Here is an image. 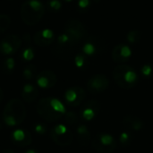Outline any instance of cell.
Returning <instances> with one entry per match:
<instances>
[{
	"instance_id": "obj_1",
	"label": "cell",
	"mask_w": 153,
	"mask_h": 153,
	"mask_svg": "<svg viewBox=\"0 0 153 153\" xmlns=\"http://www.w3.org/2000/svg\"><path fill=\"white\" fill-rule=\"evenodd\" d=\"M36 110L44 120L50 123L58 121L66 113L65 104L54 97H47L39 100L36 105Z\"/></svg>"
},
{
	"instance_id": "obj_2",
	"label": "cell",
	"mask_w": 153,
	"mask_h": 153,
	"mask_svg": "<svg viewBox=\"0 0 153 153\" xmlns=\"http://www.w3.org/2000/svg\"><path fill=\"white\" fill-rule=\"evenodd\" d=\"M26 115V108L22 101L18 99H12L6 103L2 117L7 126L15 127L25 120Z\"/></svg>"
},
{
	"instance_id": "obj_3",
	"label": "cell",
	"mask_w": 153,
	"mask_h": 153,
	"mask_svg": "<svg viewBox=\"0 0 153 153\" xmlns=\"http://www.w3.org/2000/svg\"><path fill=\"white\" fill-rule=\"evenodd\" d=\"M115 82L122 89H132L139 82V74L134 68L126 64L117 65L112 73Z\"/></svg>"
},
{
	"instance_id": "obj_4",
	"label": "cell",
	"mask_w": 153,
	"mask_h": 153,
	"mask_svg": "<svg viewBox=\"0 0 153 153\" xmlns=\"http://www.w3.org/2000/svg\"><path fill=\"white\" fill-rule=\"evenodd\" d=\"M20 13L22 22L29 26H32L43 17L45 6L40 0H27L22 5Z\"/></svg>"
},
{
	"instance_id": "obj_5",
	"label": "cell",
	"mask_w": 153,
	"mask_h": 153,
	"mask_svg": "<svg viewBox=\"0 0 153 153\" xmlns=\"http://www.w3.org/2000/svg\"><path fill=\"white\" fill-rule=\"evenodd\" d=\"M64 32L68 35L73 45L78 44L87 38L88 31L85 25L77 19L68 20L64 26Z\"/></svg>"
},
{
	"instance_id": "obj_6",
	"label": "cell",
	"mask_w": 153,
	"mask_h": 153,
	"mask_svg": "<svg viewBox=\"0 0 153 153\" xmlns=\"http://www.w3.org/2000/svg\"><path fill=\"white\" fill-rule=\"evenodd\" d=\"M91 145L99 153H112L117 147V141L110 134L100 133L92 139Z\"/></svg>"
},
{
	"instance_id": "obj_7",
	"label": "cell",
	"mask_w": 153,
	"mask_h": 153,
	"mask_svg": "<svg viewBox=\"0 0 153 153\" xmlns=\"http://www.w3.org/2000/svg\"><path fill=\"white\" fill-rule=\"evenodd\" d=\"M51 140L59 146H69L74 141V134L69 126L63 124L56 125L49 132Z\"/></svg>"
},
{
	"instance_id": "obj_8",
	"label": "cell",
	"mask_w": 153,
	"mask_h": 153,
	"mask_svg": "<svg viewBox=\"0 0 153 153\" xmlns=\"http://www.w3.org/2000/svg\"><path fill=\"white\" fill-rule=\"evenodd\" d=\"M86 99L85 90L81 86H73L68 88L64 94V100L67 106L75 108L83 104Z\"/></svg>"
},
{
	"instance_id": "obj_9",
	"label": "cell",
	"mask_w": 153,
	"mask_h": 153,
	"mask_svg": "<svg viewBox=\"0 0 153 153\" xmlns=\"http://www.w3.org/2000/svg\"><path fill=\"white\" fill-rule=\"evenodd\" d=\"M105 48V42L100 37L91 36L87 38L82 46V53L86 56H95L103 51Z\"/></svg>"
},
{
	"instance_id": "obj_10",
	"label": "cell",
	"mask_w": 153,
	"mask_h": 153,
	"mask_svg": "<svg viewBox=\"0 0 153 153\" xmlns=\"http://www.w3.org/2000/svg\"><path fill=\"white\" fill-rule=\"evenodd\" d=\"M109 86V80L104 74H94L87 82V89L91 93L98 94L104 92Z\"/></svg>"
},
{
	"instance_id": "obj_11",
	"label": "cell",
	"mask_w": 153,
	"mask_h": 153,
	"mask_svg": "<svg viewBox=\"0 0 153 153\" xmlns=\"http://www.w3.org/2000/svg\"><path fill=\"white\" fill-rule=\"evenodd\" d=\"M101 108V104L99 100H91L82 105L80 115L83 120L91 121L93 120L100 113Z\"/></svg>"
},
{
	"instance_id": "obj_12",
	"label": "cell",
	"mask_w": 153,
	"mask_h": 153,
	"mask_svg": "<svg viewBox=\"0 0 153 153\" xmlns=\"http://www.w3.org/2000/svg\"><path fill=\"white\" fill-rule=\"evenodd\" d=\"M36 84L42 90H48L56 84L57 77L56 74L51 70H44L37 74Z\"/></svg>"
},
{
	"instance_id": "obj_13",
	"label": "cell",
	"mask_w": 153,
	"mask_h": 153,
	"mask_svg": "<svg viewBox=\"0 0 153 153\" xmlns=\"http://www.w3.org/2000/svg\"><path fill=\"white\" fill-rule=\"evenodd\" d=\"M133 55L131 47L128 44L120 43L117 45L112 50V59L115 63L125 64L126 63Z\"/></svg>"
},
{
	"instance_id": "obj_14",
	"label": "cell",
	"mask_w": 153,
	"mask_h": 153,
	"mask_svg": "<svg viewBox=\"0 0 153 153\" xmlns=\"http://www.w3.org/2000/svg\"><path fill=\"white\" fill-rule=\"evenodd\" d=\"M11 140L16 146L19 147H28L32 143V137L29 131L23 128L15 129L11 134Z\"/></svg>"
},
{
	"instance_id": "obj_15",
	"label": "cell",
	"mask_w": 153,
	"mask_h": 153,
	"mask_svg": "<svg viewBox=\"0 0 153 153\" xmlns=\"http://www.w3.org/2000/svg\"><path fill=\"white\" fill-rule=\"evenodd\" d=\"M21 96L23 101L26 103H32L37 100L39 96V90L35 85L31 83H26L22 89Z\"/></svg>"
},
{
	"instance_id": "obj_16",
	"label": "cell",
	"mask_w": 153,
	"mask_h": 153,
	"mask_svg": "<svg viewBox=\"0 0 153 153\" xmlns=\"http://www.w3.org/2000/svg\"><path fill=\"white\" fill-rule=\"evenodd\" d=\"M76 138L80 145L88 146L91 141V134L89 127L86 125H79L76 126Z\"/></svg>"
},
{
	"instance_id": "obj_17",
	"label": "cell",
	"mask_w": 153,
	"mask_h": 153,
	"mask_svg": "<svg viewBox=\"0 0 153 153\" xmlns=\"http://www.w3.org/2000/svg\"><path fill=\"white\" fill-rule=\"evenodd\" d=\"M123 124L130 131H134V132L141 131L144 127L143 121L140 117L135 116H126L123 119Z\"/></svg>"
},
{
	"instance_id": "obj_18",
	"label": "cell",
	"mask_w": 153,
	"mask_h": 153,
	"mask_svg": "<svg viewBox=\"0 0 153 153\" xmlns=\"http://www.w3.org/2000/svg\"><path fill=\"white\" fill-rule=\"evenodd\" d=\"M17 51V49L13 47V44H11L8 40H6L5 39H3L0 41V53L4 56H13L15 52Z\"/></svg>"
},
{
	"instance_id": "obj_19",
	"label": "cell",
	"mask_w": 153,
	"mask_h": 153,
	"mask_svg": "<svg viewBox=\"0 0 153 153\" xmlns=\"http://www.w3.org/2000/svg\"><path fill=\"white\" fill-rule=\"evenodd\" d=\"M133 134L130 131H124L119 134L118 142L123 147H127L133 143Z\"/></svg>"
},
{
	"instance_id": "obj_20",
	"label": "cell",
	"mask_w": 153,
	"mask_h": 153,
	"mask_svg": "<svg viewBox=\"0 0 153 153\" xmlns=\"http://www.w3.org/2000/svg\"><path fill=\"white\" fill-rule=\"evenodd\" d=\"M141 39H142V32L138 30H130L126 34V40L129 44H132V45L139 43Z\"/></svg>"
},
{
	"instance_id": "obj_21",
	"label": "cell",
	"mask_w": 153,
	"mask_h": 153,
	"mask_svg": "<svg viewBox=\"0 0 153 153\" xmlns=\"http://www.w3.org/2000/svg\"><path fill=\"white\" fill-rule=\"evenodd\" d=\"M15 67V60L13 59V57L9 56L6 59H4V61L2 64V69L5 74H12L14 70Z\"/></svg>"
},
{
	"instance_id": "obj_22",
	"label": "cell",
	"mask_w": 153,
	"mask_h": 153,
	"mask_svg": "<svg viewBox=\"0 0 153 153\" xmlns=\"http://www.w3.org/2000/svg\"><path fill=\"white\" fill-rule=\"evenodd\" d=\"M22 75H23L24 79L27 81H30V80L36 78V76H37L36 66L33 65H29L25 66V68L22 71Z\"/></svg>"
},
{
	"instance_id": "obj_23",
	"label": "cell",
	"mask_w": 153,
	"mask_h": 153,
	"mask_svg": "<svg viewBox=\"0 0 153 153\" xmlns=\"http://www.w3.org/2000/svg\"><path fill=\"white\" fill-rule=\"evenodd\" d=\"M64 118H65V123L69 126H77V124H78V119H79L78 115L74 111H66Z\"/></svg>"
},
{
	"instance_id": "obj_24",
	"label": "cell",
	"mask_w": 153,
	"mask_h": 153,
	"mask_svg": "<svg viewBox=\"0 0 153 153\" xmlns=\"http://www.w3.org/2000/svg\"><path fill=\"white\" fill-rule=\"evenodd\" d=\"M88 56L82 53H79L74 56V65L79 69H83L88 65Z\"/></svg>"
},
{
	"instance_id": "obj_25",
	"label": "cell",
	"mask_w": 153,
	"mask_h": 153,
	"mask_svg": "<svg viewBox=\"0 0 153 153\" xmlns=\"http://www.w3.org/2000/svg\"><path fill=\"white\" fill-rule=\"evenodd\" d=\"M33 40H34V43H35L36 45L39 46V47H47V46H49V45L52 43V41L47 40V39H45L42 37L40 30L38 31V32H36V33L34 34Z\"/></svg>"
},
{
	"instance_id": "obj_26",
	"label": "cell",
	"mask_w": 153,
	"mask_h": 153,
	"mask_svg": "<svg viewBox=\"0 0 153 153\" xmlns=\"http://www.w3.org/2000/svg\"><path fill=\"white\" fill-rule=\"evenodd\" d=\"M11 19L7 14H0V34L4 33L10 26Z\"/></svg>"
},
{
	"instance_id": "obj_27",
	"label": "cell",
	"mask_w": 153,
	"mask_h": 153,
	"mask_svg": "<svg viewBox=\"0 0 153 153\" xmlns=\"http://www.w3.org/2000/svg\"><path fill=\"white\" fill-rule=\"evenodd\" d=\"M141 74L145 77V78H151L153 76V64L148 63V64H144L140 70Z\"/></svg>"
},
{
	"instance_id": "obj_28",
	"label": "cell",
	"mask_w": 153,
	"mask_h": 153,
	"mask_svg": "<svg viewBox=\"0 0 153 153\" xmlns=\"http://www.w3.org/2000/svg\"><path fill=\"white\" fill-rule=\"evenodd\" d=\"M4 39H5L8 40L11 44H13V47H14L17 50L20 48V47H21V45H22V39H21V38H20L19 36H17V35H13V34H11V35H8V36L4 37Z\"/></svg>"
},
{
	"instance_id": "obj_29",
	"label": "cell",
	"mask_w": 153,
	"mask_h": 153,
	"mask_svg": "<svg viewBox=\"0 0 153 153\" xmlns=\"http://www.w3.org/2000/svg\"><path fill=\"white\" fill-rule=\"evenodd\" d=\"M22 57L24 61L30 62L31 60L34 59L35 57V52L32 49V48H26L25 49H23V51L22 52Z\"/></svg>"
},
{
	"instance_id": "obj_30",
	"label": "cell",
	"mask_w": 153,
	"mask_h": 153,
	"mask_svg": "<svg viewBox=\"0 0 153 153\" xmlns=\"http://www.w3.org/2000/svg\"><path fill=\"white\" fill-rule=\"evenodd\" d=\"M41 32V35L42 37L47 39V40H49V41H54L55 39V34H54V31L50 29H44L42 30H40Z\"/></svg>"
},
{
	"instance_id": "obj_31",
	"label": "cell",
	"mask_w": 153,
	"mask_h": 153,
	"mask_svg": "<svg viewBox=\"0 0 153 153\" xmlns=\"http://www.w3.org/2000/svg\"><path fill=\"white\" fill-rule=\"evenodd\" d=\"M34 131H35V133H36V134L42 135V134H47L48 129H47V127H46L43 124L39 123V124H36V125L34 126Z\"/></svg>"
},
{
	"instance_id": "obj_32",
	"label": "cell",
	"mask_w": 153,
	"mask_h": 153,
	"mask_svg": "<svg viewBox=\"0 0 153 153\" xmlns=\"http://www.w3.org/2000/svg\"><path fill=\"white\" fill-rule=\"evenodd\" d=\"M48 6L54 11H58L62 7V3L59 0H50L48 1Z\"/></svg>"
},
{
	"instance_id": "obj_33",
	"label": "cell",
	"mask_w": 153,
	"mask_h": 153,
	"mask_svg": "<svg viewBox=\"0 0 153 153\" xmlns=\"http://www.w3.org/2000/svg\"><path fill=\"white\" fill-rule=\"evenodd\" d=\"M92 2H93V0H79L78 1V7L81 10L88 9L91 5Z\"/></svg>"
},
{
	"instance_id": "obj_34",
	"label": "cell",
	"mask_w": 153,
	"mask_h": 153,
	"mask_svg": "<svg viewBox=\"0 0 153 153\" xmlns=\"http://www.w3.org/2000/svg\"><path fill=\"white\" fill-rule=\"evenodd\" d=\"M25 153H39L38 151H36V150H34V149H28Z\"/></svg>"
},
{
	"instance_id": "obj_35",
	"label": "cell",
	"mask_w": 153,
	"mask_h": 153,
	"mask_svg": "<svg viewBox=\"0 0 153 153\" xmlns=\"http://www.w3.org/2000/svg\"><path fill=\"white\" fill-rule=\"evenodd\" d=\"M3 100H4V92H3L2 89L0 88V103L3 101Z\"/></svg>"
},
{
	"instance_id": "obj_36",
	"label": "cell",
	"mask_w": 153,
	"mask_h": 153,
	"mask_svg": "<svg viewBox=\"0 0 153 153\" xmlns=\"http://www.w3.org/2000/svg\"><path fill=\"white\" fill-rule=\"evenodd\" d=\"M3 153H14V152H13L12 150H4V152H3Z\"/></svg>"
},
{
	"instance_id": "obj_37",
	"label": "cell",
	"mask_w": 153,
	"mask_h": 153,
	"mask_svg": "<svg viewBox=\"0 0 153 153\" xmlns=\"http://www.w3.org/2000/svg\"><path fill=\"white\" fill-rule=\"evenodd\" d=\"M64 1H65V2H68V3H69V2H72L73 0H64Z\"/></svg>"
},
{
	"instance_id": "obj_38",
	"label": "cell",
	"mask_w": 153,
	"mask_h": 153,
	"mask_svg": "<svg viewBox=\"0 0 153 153\" xmlns=\"http://www.w3.org/2000/svg\"><path fill=\"white\" fill-rule=\"evenodd\" d=\"M2 129V125H1V123H0V130Z\"/></svg>"
}]
</instances>
